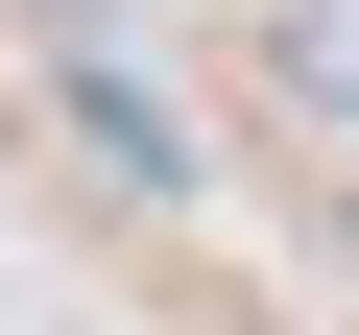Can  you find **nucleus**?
<instances>
[{
	"mask_svg": "<svg viewBox=\"0 0 359 335\" xmlns=\"http://www.w3.org/2000/svg\"><path fill=\"white\" fill-rule=\"evenodd\" d=\"M48 120H72V168H96L120 216H192V120H168L120 48H72V96H48Z\"/></svg>",
	"mask_w": 359,
	"mask_h": 335,
	"instance_id": "1",
	"label": "nucleus"
},
{
	"mask_svg": "<svg viewBox=\"0 0 359 335\" xmlns=\"http://www.w3.org/2000/svg\"><path fill=\"white\" fill-rule=\"evenodd\" d=\"M240 72H264L287 120H359V0H264V25H240Z\"/></svg>",
	"mask_w": 359,
	"mask_h": 335,
	"instance_id": "2",
	"label": "nucleus"
},
{
	"mask_svg": "<svg viewBox=\"0 0 359 335\" xmlns=\"http://www.w3.org/2000/svg\"><path fill=\"white\" fill-rule=\"evenodd\" d=\"M25 25H144V0H25Z\"/></svg>",
	"mask_w": 359,
	"mask_h": 335,
	"instance_id": "3",
	"label": "nucleus"
}]
</instances>
